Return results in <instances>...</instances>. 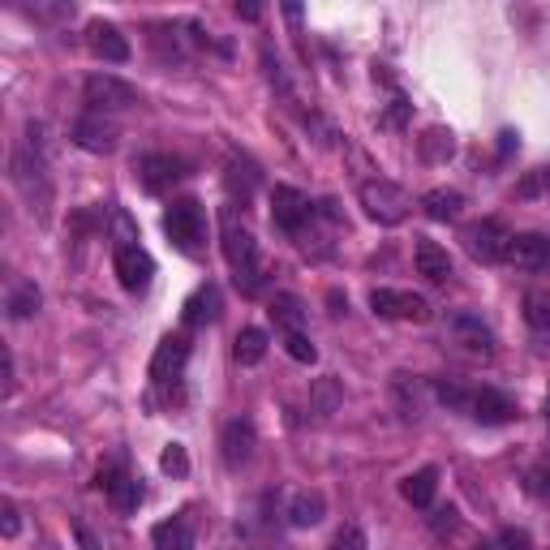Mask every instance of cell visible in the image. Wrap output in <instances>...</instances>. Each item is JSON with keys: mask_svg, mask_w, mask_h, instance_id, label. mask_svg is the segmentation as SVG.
Wrapping results in <instances>:
<instances>
[{"mask_svg": "<svg viewBox=\"0 0 550 550\" xmlns=\"http://www.w3.org/2000/svg\"><path fill=\"white\" fill-rule=\"evenodd\" d=\"M0 533H5V538H18L22 533V512H18V503L13 499L0 503Z\"/></svg>", "mask_w": 550, "mask_h": 550, "instance_id": "cell-35", "label": "cell"}, {"mask_svg": "<svg viewBox=\"0 0 550 550\" xmlns=\"http://www.w3.org/2000/svg\"><path fill=\"white\" fill-rule=\"evenodd\" d=\"M404 112H409V104L396 95V104H392V112H387V125H404Z\"/></svg>", "mask_w": 550, "mask_h": 550, "instance_id": "cell-39", "label": "cell"}, {"mask_svg": "<svg viewBox=\"0 0 550 550\" xmlns=\"http://www.w3.org/2000/svg\"><path fill=\"white\" fill-rule=\"evenodd\" d=\"M112 271H117L121 288H129V293H147L151 280H155V258L142 250L138 241H125V245H117V254H112Z\"/></svg>", "mask_w": 550, "mask_h": 550, "instance_id": "cell-7", "label": "cell"}, {"mask_svg": "<svg viewBox=\"0 0 550 550\" xmlns=\"http://www.w3.org/2000/svg\"><path fill=\"white\" fill-rule=\"evenodd\" d=\"M267 331H258V327H245L241 336H237V344H233V357L241 361V366H258V361L267 357Z\"/></svg>", "mask_w": 550, "mask_h": 550, "instance_id": "cell-24", "label": "cell"}, {"mask_svg": "<svg viewBox=\"0 0 550 550\" xmlns=\"http://www.w3.org/2000/svg\"><path fill=\"white\" fill-rule=\"evenodd\" d=\"M181 177H185V164L172 155H142V164H138V181L147 194H168Z\"/></svg>", "mask_w": 550, "mask_h": 550, "instance_id": "cell-15", "label": "cell"}, {"mask_svg": "<svg viewBox=\"0 0 550 550\" xmlns=\"http://www.w3.org/2000/svg\"><path fill=\"white\" fill-rule=\"evenodd\" d=\"M220 288L215 284H202V288H194L190 293V301H185V327H202V323H215V318H220Z\"/></svg>", "mask_w": 550, "mask_h": 550, "instance_id": "cell-21", "label": "cell"}, {"mask_svg": "<svg viewBox=\"0 0 550 550\" xmlns=\"http://www.w3.org/2000/svg\"><path fill=\"white\" fill-rule=\"evenodd\" d=\"M546 422H550V400H546Z\"/></svg>", "mask_w": 550, "mask_h": 550, "instance_id": "cell-41", "label": "cell"}, {"mask_svg": "<svg viewBox=\"0 0 550 550\" xmlns=\"http://www.w3.org/2000/svg\"><path fill=\"white\" fill-rule=\"evenodd\" d=\"M323 516H327V495H323V490H297V495L288 499V525H293V529H310Z\"/></svg>", "mask_w": 550, "mask_h": 550, "instance_id": "cell-20", "label": "cell"}, {"mask_svg": "<svg viewBox=\"0 0 550 550\" xmlns=\"http://www.w3.org/2000/svg\"><path fill=\"white\" fill-rule=\"evenodd\" d=\"M422 151H426V159H447L452 155V134H447V129H430Z\"/></svg>", "mask_w": 550, "mask_h": 550, "instance_id": "cell-33", "label": "cell"}, {"mask_svg": "<svg viewBox=\"0 0 550 550\" xmlns=\"http://www.w3.org/2000/svg\"><path fill=\"white\" fill-rule=\"evenodd\" d=\"M361 207H366V215L374 224H383V228H396L409 220V211H413V198L400 190L396 181H366L361 185Z\"/></svg>", "mask_w": 550, "mask_h": 550, "instance_id": "cell-3", "label": "cell"}, {"mask_svg": "<svg viewBox=\"0 0 550 550\" xmlns=\"http://www.w3.org/2000/svg\"><path fill=\"white\" fill-rule=\"evenodd\" d=\"M542 190H550V168L529 172V177L516 185V198H533V194H542Z\"/></svg>", "mask_w": 550, "mask_h": 550, "instance_id": "cell-36", "label": "cell"}, {"mask_svg": "<svg viewBox=\"0 0 550 550\" xmlns=\"http://www.w3.org/2000/svg\"><path fill=\"white\" fill-rule=\"evenodd\" d=\"M413 263H417V275H422L426 284H447V275H452V258H447L443 245H434V241H417V250H413Z\"/></svg>", "mask_w": 550, "mask_h": 550, "instance_id": "cell-19", "label": "cell"}, {"mask_svg": "<svg viewBox=\"0 0 550 550\" xmlns=\"http://www.w3.org/2000/svg\"><path fill=\"white\" fill-rule=\"evenodd\" d=\"M271 318L280 331H301V323H306V310H301V301L293 293H280L271 297Z\"/></svg>", "mask_w": 550, "mask_h": 550, "instance_id": "cell-25", "label": "cell"}, {"mask_svg": "<svg viewBox=\"0 0 550 550\" xmlns=\"http://www.w3.org/2000/svg\"><path fill=\"white\" fill-rule=\"evenodd\" d=\"M469 417L482 426H508L516 417V400L508 392H499V387H477V392H469Z\"/></svg>", "mask_w": 550, "mask_h": 550, "instance_id": "cell-11", "label": "cell"}, {"mask_svg": "<svg viewBox=\"0 0 550 550\" xmlns=\"http://www.w3.org/2000/svg\"><path fill=\"white\" fill-rule=\"evenodd\" d=\"M336 404H340V383L327 374V379L314 383V409L327 417V413H336Z\"/></svg>", "mask_w": 550, "mask_h": 550, "instance_id": "cell-29", "label": "cell"}, {"mask_svg": "<svg viewBox=\"0 0 550 550\" xmlns=\"http://www.w3.org/2000/svg\"><path fill=\"white\" fill-rule=\"evenodd\" d=\"M74 142L91 155H108L112 147H117V125H112L104 112H82V117L74 121Z\"/></svg>", "mask_w": 550, "mask_h": 550, "instance_id": "cell-13", "label": "cell"}, {"mask_svg": "<svg viewBox=\"0 0 550 550\" xmlns=\"http://www.w3.org/2000/svg\"><path fill=\"white\" fill-rule=\"evenodd\" d=\"M525 486H529V495H533V499H550V456H542L538 465L529 469Z\"/></svg>", "mask_w": 550, "mask_h": 550, "instance_id": "cell-30", "label": "cell"}, {"mask_svg": "<svg viewBox=\"0 0 550 550\" xmlns=\"http://www.w3.org/2000/svg\"><path fill=\"white\" fill-rule=\"evenodd\" d=\"M422 207L430 220H456L460 211H465V194H456V190H430L422 198Z\"/></svg>", "mask_w": 550, "mask_h": 550, "instance_id": "cell-23", "label": "cell"}, {"mask_svg": "<svg viewBox=\"0 0 550 550\" xmlns=\"http://www.w3.org/2000/svg\"><path fill=\"white\" fill-rule=\"evenodd\" d=\"M159 469L172 473V477H185V473H190V456H185V447H181V443H168L164 456H159Z\"/></svg>", "mask_w": 550, "mask_h": 550, "instance_id": "cell-31", "label": "cell"}, {"mask_svg": "<svg viewBox=\"0 0 550 550\" xmlns=\"http://www.w3.org/2000/svg\"><path fill=\"white\" fill-rule=\"evenodd\" d=\"M224 465L228 469H241V465H250V456H254V422H245V417H233V422L224 426Z\"/></svg>", "mask_w": 550, "mask_h": 550, "instance_id": "cell-17", "label": "cell"}, {"mask_svg": "<svg viewBox=\"0 0 550 550\" xmlns=\"http://www.w3.org/2000/svg\"><path fill=\"white\" fill-rule=\"evenodd\" d=\"M82 95H86V112H125V108L138 104L134 86L112 78V74H91L82 86Z\"/></svg>", "mask_w": 550, "mask_h": 550, "instance_id": "cell-6", "label": "cell"}, {"mask_svg": "<svg viewBox=\"0 0 550 550\" xmlns=\"http://www.w3.org/2000/svg\"><path fill=\"white\" fill-rule=\"evenodd\" d=\"M164 233L181 254H202L207 245V211L198 198H177L164 211Z\"/></svg>", "mask_w": 550, "mask_h": 550, "instance_id": "cell-2", "label": "cell"}, {"mask_svg": "<svg viewBox=\"0 0 550 550\" xmlns=\"http://www.w3.org/2000/svg\"><path fill=\"white\" fill-rule=\"evenodd\" d=\"M74 538H78V546L82 550H99V542H95V533L82 525V520H74Z\"/></svg>", "mask_w": 550, "mask_h": 550, "instance_id": "cell-38", "label": "cell"}, {"mask_svg": "<svg viewBox=\"0 0 550 550\" xmlns=\"http://www.w3.org/2000/svg\"><path fill=\"white\" fill-rule=\"evenodd\" d=\"M525 318L533 331H550V297L546 293H529L525 297Z\"/></svg>", "mask_w": 550, "mask_h": 550, "instance_id": "cell-28", "label": "cell"}, {"mask_svg": "<svg viewBox=\"0 0 550 550\" xmlns=\"http://www.w3.org/2000/svg\"><path fill=\"white\" fill-rule=\"evenodd\" d=\"M258 13H263V9H258V5H237V18H245V22H254V18H258Z\"/></svg>", "mask_w": 550, "mask_h": 550, "instance_id": "cell-40", "label": "cell"}, {"mask_svg": "<svg viewBox=\"0 0 550 550\" xmlns=\"http://www.w3.org/2000/svg\"><path fill=\"white\" fill-rule=\"evenodd\" d=\"M284 353L301 361V366H314L318 361V349H314V340L306 336V331H284Z\"/></svg>", "mask_w": 550, "mask_h": 550, "instance_id": "cell-27", "label": "cell"}, {"mask_svg": "<svg viewBox=\"0 0 550 550\" xmlns=\"http://www.w3.org/2000/svg\"><path fill=\"white\" fill-rule=\"evenodd\" d=\"M185 361H190V340L185 336H164L151 357V383L168 400H181V379H185Z\"/></svg>", "mask_w": 550, "mask_h": 550, "instance_id": "cell-4", "label": "cell"}, {"mask_svg": "<svg viewBox=\"0 0 550 550\" xmlns=\"http://www.w3.org/2000/svg\"><path fill=\"white\" fill-rule=\"evenodd\" d=\"M370 310L379 318H396V323H426L430 318V301L404 288H374L370 293Z\"/></svg>", "mask_w": 550, "mask_h": 550, "instance_id": "cell-8", "label": "cell"}, {"mask_svg": "<svg viewBox=\"0 0 550 550\" xmlns=\"http://www.w3.org/2000/svg\"><path fill=\"white\" fill-rule=\"evenodd\" d=\"M314 220V202L293 190V185H275L271 190V224L288 237H306V224Z\"/></svg>", "mask_w": 550, "mask_h": 550, "instance_id": "cell-5", "label": "cell"}, {"mask_svg": "<svg viewBox=\"0 0 550 550\" xmlns=\"http://www.w3.org/2000/svg\"><path fill=\"white\" fill-rule=\"evenodd\" d=\"M508 241H512V233L499 220H482V224H469L465 228V250L473 258H482V263H503Z\"/></svg>", "mask_w": 550, "mask_h": 550, "instance_id": "cell-10", "label": "cell"}, {"mask_svg": "<svg viewBox=\"0 0 550 550\" xmlns=\"http://www.w3.org/2000/svg\"><path fill=\"white\" fill-rule=\"evenodd\" d=\"M224 258L233 267V280L241 293H258L263 288V254H258V241L250 237V228L237 220L233 207H224Z\"/></svg>", "mask_w": 550, "mask_h": 550, "instance_id": "cell-1", "label": "cell"}, {"mask_svg": "<svg viewBox=\"0 0 550 550\" xmlns=\"http://www.w3.org/2000/svg\"><path fill=\"white\" fill-rule=\"evenodd\" d=\"M95 482H99V490H104V495L112 499V508H117V512H138V503H142V486H138L134 477H129L121 465H104Z\"/></svg>", "mask_w": 550, "mask_h": 550, "instance_id": "cell-14", "label": "cell"}, {"mask_svg": "<svg viewBox=\"0 0 550 550\" xmlns=\"http://www.w3.org/2000/svg\"><path fill=\"white\" fill-rule=\"evenodd\" d=\"M151 542H155V550H194V516L177 512V516L159 520L151 529Z\"/></svg>", "mask_w": 550, "mask_h": 550, "instance_id": "cell-18", "label": "cell"}, {"mask_svg": "<svg viewBox=\"0 0 550 550\" xmlns=\"http://www.w3.org/2000/svg\"><path fill=\"white\" fill-rule=\"evenodd\" d=\"M86 48H91L99 61H108V65H125L129 61V39L112 22H91V26H86Z\"/></svg>", "mask_w": 550, "mask_h": 550, "instance_id": "cell-16", "label": "cell"}, {"mask_svg": "<svg viewBox=\"0 0 550 550\" xmlns=\"http://www.w3.org/2000/svg\"><path fill=\"white\" fill-rule=\"evenodd\" d=\"M43 306V293L31 284V280H22V284H13V293H9V301H5V310H9V318H31L35 310Z\"/></svg>", "mask_w": 550, "mask_h": 550, "instance_id": "cell-26", "label": "cell"}, {"mask_svg": "<svg viewBox=\"0 0 550 550\" xmlns=\"http://www.w3.org/2000/svg\"><path fill=\"white\" fill-rule=\"evenodd\" d=\"M503 263H512L520 271H550V237H542V233H512Z\"/></svg>", "mask_w": 550, "mask_h": 550, "instance_id": "cell-12", "label": "cell"}, {"mask_svg": "<svg viewBox=\"0 0 550 550\" xmlns=\"http://www.w3.org/2000/svg\"><path fill=\"white\" fill-rule=\"evenodd\" d=\"M447 340L465 357H495V336L477 314H452L447 318Z\"/></svg>", "mask_w": 550, "mask_h": 550, "instance_id": "cell-9", "label": "cell"}, {"mask_svg": "<svg viewBox=\"0 0 550 550\" xmlns=\"http://www.w3.org/2000/svg\"><path fill=\"white\" fill-rule=\"evenodd\" d=\"M434 490H439V469H417V473H409L400 482V495L413 503V508H430L434 503Z\"/></svg>", "mask_w": 550, "mask_h": 550, "instance_id": "cell-22", "label": "cell"}, {"mask_svg": "<svg viewBox=\"0 0 550 550\" xmlns=\"http://www.w3.org/2000/svg\"><path fill=\"white\" fill-rule=\"evenodd\" d=\"M434 396H439L443 404H452V409H465V404H469V387H460L452 379H434Z\"/></svg>", "mask_w": 550, "mask_h": 550, "instance_id": "cell-32", "label": "cell"}, {"mask_svg": "<svg viewBox=\"0 0 550 550\" xmlns=\"http://www.w3.org/2000/svg\"><path fill=\"white\" fill-rule=\"evenodd\" d=\"M331 550H366V533H361V525H344L336 538H331Z\"/></svg>", "mask_w": 550, "mask_h": 550, "instance_id": "cell-34", "label": "cell"}, {"mask_svg": "<svg viewBox=\"0 0 550 550\" xmlns=\"http://www.w3.org/2000/svg\"><path fill=\"white\" fill-rule=\"evenodd\" d=\"M499 550H533V538L525 529H503L499 533Z\"/></svg>", "mask_w": 550, "mask_h": 550, "instance_id": "cell-37", "label": "cell"}]
</instances>
